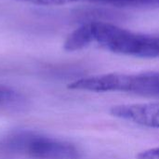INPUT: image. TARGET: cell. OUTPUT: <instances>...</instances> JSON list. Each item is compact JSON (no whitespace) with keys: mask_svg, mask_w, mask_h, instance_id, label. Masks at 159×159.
<instances>
[{"mask_svg":"<svg viewBox=\"0 0 159 159\" xmlns=\"http://www.w3.org/2000/svg\"><path fill=\"white\" fill-rule=\"evenodd\" d=\"M7 150L32 159H79V150L72 143L43 134L23 131L7 139Z\"/></svg>","mask_w":159,"mask_h":159,"instance_id":"cell-2","label":"cell"},{"mask_svg":"<svg viewBox=\"0 0 159 159\" xmlns=\"http://www.w3.org/2000/svg\"><path fill=\"white\" fill-rule=\"evenodd\" d=\"M157 2V7H159V0H156Z\"/></svg>","mask_w":159,"mask_h":159,"instance_id":"cell-7","label":"cell"},{"mask_svg":"<svg viewBox=\"0 0 159 159\" xmlns=\"http://www.w3.org/2000/svg\"><path fill=\"white\" fill-rule=\"evenodd\" d=\"M16 1H21L26 3H31L38 6H62L70 3H74V0H16Z\"/></svg>","mask_w":159,"mask_h":159,"instance_id":"cell-5","label":"cell"},{"mask_svg":"<svg viewBox=\"0 0 159 159\" xmlns=\"http://www.w3.org/2000/svg\"><path fill=\"white\" fill-rule=\"evenodd\" d=\"M68 88L91 92H125L159 98V71L91 75L74 81Z\"/></svg>","mask_w":159,"mask_h":159,"instance_id":"cell-1","label":"cell"},{"mask_svg":"<svg viewBox=\"0 0 159 159\" xmlns=\"http://www.w3.org/2000/svg\"><path fill=\"white\" fill-rule=\"evenodd\" d=\"M11 96H13V91L0 86V102L8 100Z\"/></svg>","mask_w":159,"mask_h":159,"instance_id":"cell-6","label":"cell"},{"mask_svg":"<svg viewBox=\"0 0 159 159\" xmlns=\"http://www.w3.org/2000/svg\"><path fill=\"white\" fill-rule=\"evenodd\" d=\"M110 114L143 127L159 129V102H142L115 105Z\"/></svg>","mask_w":159,"mask_h":159,"instance_id":"cell-3","label":"cell"},{"mask_svg":"<svg viewBox=\"0 0 159 159\" xmlns=\"http://www.w3.org/2000/svg\"><path fill=\"white\" fill-rule=\"evenodd\" d=\"M75 2H87L114 7H156V0H74Z\"/></svg>","mask_w":159,"mask_h":159,"instance_id":"cell-4","label":"cell"}]
</instances>
